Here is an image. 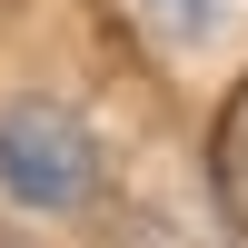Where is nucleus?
<instances>
[{
    "label": "nucleus",
    "mask_w": 248,
    "mask_h": 248,
    "mask_svg": "<svg viewBox=\"0 0 248 248\" xmlns=\"http://www.w3.org/2000/svg\"><path fill=\"white\" fill-rule=\"evenodd\" d=\"M0 199L10 209H90L99 199V139L90 119L50 109V99H20V109H0Z\"/></svg>",
    "instance_id": "1"
},
{
    "label": "nucleus",
    "mask_w": 248,
    "mask_h": 248,
    "mask_svg": "<svg viewBox=\"0 0 248 248\" xmlns=\"http://www.w3.org/2000/svg\"><path fill=\"white\" fill-rule=\"evenodd\" d=\"M149 20L179 30V40H209V30H218V0H149Z\"/></svg>",
    "instance_id": "2"
},
{
    "label": "nucleus",
    "mask_w": 248,
    "mask_h": 248,
    "mask_svg": "<svg viewBox=\"0 0 248 248\" xmlns=\"http://www.w3.org/2000/svg\"><path fill=\"white\" fill-rule=\"evenodd\" d=\"M238 179H248V109H238Z\"/></svg>",
    "instance_id": "3"
}]
</instances>
